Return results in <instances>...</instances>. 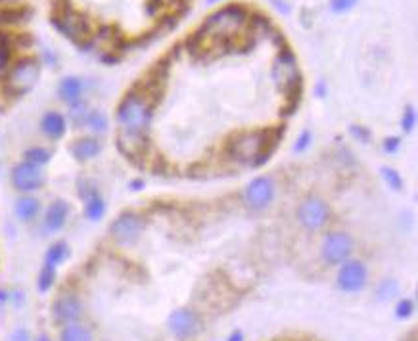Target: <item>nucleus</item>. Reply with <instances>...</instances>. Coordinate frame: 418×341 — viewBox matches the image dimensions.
Masks as SVG:
<instances>
[{
	"instance_id": "36",
	"label": "nucleus",
	"mask_w": 418,
	"mask_h": 341,
	"mask_svg": "<svg viewBox=\"0 0 418 341\" xmlns=\"http://www.w3.org/2000/svg\"><path fill=\"white\" fill-rule=\"evenodd\" d=\"M395 146H397V138H392V142L386 144V150H395Z\"/></svg>"
},
{
	"instance_id": "29",
	"label": "nucleus",
	"mask_w": 418,
	"mask_h": 341,
	"mask_svg": "<svg viewBox=\"0 0 418 341\" xmlns=\"http://www.w3.org/2000/svg\"><path fill=\"white\" fill-rule=\"evenodd\" d=\"M384 179H386L387 182H389V187H394L395 190L401 188V177H399L394 169H384Z\"/></svg>"
},
{
	"instance_id": "27",
	"label": "nucleus",
	"mask_w": 418,
	"mask_h": 341,
	"mask_svg": "<svg viewBox=\"0 0 418 341\" xmlns=\"http://www.w3.org/2000/svg\"><path fill=\"white\" fill-rule=\"evenodd\" d=\"M357 0H330V8H332V12H338V14L348 12V10L353 8Z\"/></svg>"
},
{
	"instance_id": "16",
	"label": "nucleus",
	"mask_w": 418,
	"mask_h": 341,
	"mask_svg": "<svg viewBox=\"0 0 418 341\" xmlns=\"http://www.w3.org/2000/svg\"><path fill=\"white\" fill-rule=\"evenodd\" d=\"M102 152V142L96 136H83V138L75 140L71 144V155L77 161H91L94 157H98Z\"/></svg>"
},
{
	"instance_id": "17",
	"label": "nucleus",
	"mask_w": 418,
	"mask_h": 341,
	"mask_svg": "<svg viewBox=\"0 0 418 341\" xmlns=\"http://www.w3.org/2000/svg\"><path fill=\"white\" fill-rule=\"evenodd\" d=\"M40 131L50 140H60L68 131V121L60 111H47L40 119Z\"/></svg>"
},
{
	"instance_id": "20",
	"label": "nucleus",
	"mask_w": 418,
	"mask_h": 341,
	"mask_svg": "<svg viewBox=\"0 0 418 341\" xmlns=\"http://www.w3.org/2000/svg\"><path fill=\"white\" fill-rule=\"evenodd\" d=\"M60 341H93V335L88 332V328L77 322L63 326L62 333H60Z\"/></svg>"
},
{
	"instance_id": "21",
	"label": "nucleus",
	"mask_w": 418,
	"mask_h": 341,
	"mask_svg": "<svg viewBox=\"0 0 418 341\" xmlns=\"http://www.w3.org/2000/svg\"><path fill=\"white\" fill-rule=\"evenodd\" d=\"M106 213V202L98 192L85 200V215L88 221H100Z\"/></svg>"
},
{
	"instance_id": "7",
	"label": "nucleus",
	"mask_w": 418,
	"mask_h": 341,
	"mask_svg": "<svg viewBox=\"0 0 418 341\" xmlns=\"http://www.w3.org/2000/svg\"><path fill=\"white\" fill-rule=\"evenodd\" d=\"M142 228H144V223L139 215L134 213H123L111 223V238L121 244V246H129V244H134L139 240L140 234H142Z\"/></svg>"
},
{
	"instance_id": "18",
	"label": "nucleus",
	"mask_w": 418,
	"mask_h": 341,
	"mask_svg": "<svg viewBox=\"0 0 418 341\" xmlns=\"http://www.w3.org/2000/svg\"><path fill=\"white\" fill-rule=\"evenodd\" d=\"M83 93H85V83H83V79L79 77H65L62 79V83L58 86V94H60V98H62L65 104H77L83 98Z\"/></svg>"
},
{
	"instance_id": "37",
	"label": "nucleus",
	"mask_w": 418,
	"mask_h": 341,
	"mask_svg": "<svg viewBox=\"0 0 418 341\" xmlns=\"http://www.w3.org/2000/svg\"><path fill=\"white\" fill-rule=\"evenodd\" d=\"M37 341H52V340H50L48 335H39V338H37Z\"/></svg>"
},
{
	"instance_id": "11",
	"label": "nucleus",
	"mask_w": 418,
	"mask_h": 341,
	"mask_svg": "<svg viewBox=\"0 0 418 341\" xmlns=\"http://www.w3.org/2000/svg\"><path fill=\"white\" fill-rule=\"evenodd\" d=\"M272 198H274V184L271 179L259 177L249 182L246 190V202L251 209H263L272 202Z\"/></svg>"
},
{
	"instance_id": "4",
	"label": "nucleus",
	"mask_w": 418,
	"mask_h": 341,
	"mask_svg": "<svg viewBox=\"0 0 418 341\" xmlns=\"http://www.w3.org/2000/svg\"><path fill=\"white\" fill-rule=\"evenodd\" d=\"M52 22L60 29V31L70 37L71 40H75L79 45H85L86 40L91 39V24L83 14H79L73 8H68L62 14L52 16Z\"/></svg>"
},
{
	"instance_id": "38",
	"label": "nucleus",
	"mask_w": 418,
	"mask_h": 341,
	"mask_svg": "<svg viewBox=\"0 0 418 341\" xmlns=\"http://www.w3.org/2000/svg\"><path fill=\"white\" fill-rule=\"evenodd\" d=\"M2 4H14V2H17V0H0Z\"/></svg>"
},
{
	"instance_id": "3",
	"label": "nucleus",
	"mask_w": 418,
	"mask_h": 341,
	"mask_svg": "<svg viewBox=\"0 0 418 341\" xmlns=\"http://www.w3.org/2000/svg\"><path fill=\"white\" fill-rule=\"evenodd\" d=\"M40 77V63L35 58H24L10 70L6 90L14 96H24L35 88Z\"/></svg>"
},
{
	"instance_id": "2",
	"label": "nucleus",
	"mask_w": 418,
	"mask_h": 341,
	"mask_svg": "<svg viewBox=\"0 0 418 341\" xmlns=\"http://www.w3.org/2000/svg\"><path fill=\"white\" fill-rule=\"evenodd\" d=\"M150 117H152L150 104L139 93L127 94L117 109V123L125 134L142 136V132L146 131L150 125Z\"/></svg>"
},
{
	"instance_id": "22",
	"label": "nucleus",
	"mask_w": 418,
	"mask_h": 341,
	"mask_svg": "<svg viewBox=\"0 0 418 341\" xmlns=\"http://www.w3.org/2000/svg\"><path fill=\"white\" fill-rule=\"evenodd\" d=\"M68 244H63V241H58L54 246H50L47 251V255H45V264H50V267H58V264H62L65 259H68Z\"/></svg>"
},
{
	"instance_id": "35",
	"label": "nucleus",
	"mask_w": 418,
	"mask_h": 341,
	"mask_svg": "<svg viewBox=\"0 0 418 341\" xmlns=\"http://www.w3.org/2000/svg\"><path fill=\"white\" fill-rule=\"evenodd\" d=\"M274 6H277L279 10H282L284 14H288V6L286 4H280V0H274Z\"/></svg>"
},
{
	"instance_id": "5",
	"label": "nucleus",
	"mask_w": 418,
	"mask_h": 341,
	"mask_svg": "<svg viewBox=\"0 0 418 341\" xmlns=\"http://www.w3.org/2000/svg\"><path fill=\"white\" fill-rule=\"evenodd\" d=\"M45 182H47V173L35 163L22 161L12 169V184L22 194L37 192L45 187Z\"/></svg>"
},
{
	"instance_id": "26",
	"label": "nucleus",
	"mask_w": 418,
	"mask_h": 341,
	"mask_svg": "<svg viewBox=\"0 0 418 341\" xmlns=\"http://www.w3.org/2000/svg\"><path fill=\"white\" fill-rule=\"evenodd\" d=\"M54 280H56V269L54 267H50V264H45L39 274V280H37V286H39L40 292L45 294V292H48V290L52 287Z\"/></svg>"
},
{
	"instance_id": "19",
	"label": "nucleus",
	"mask_w": 418,
	"mask_h": 341,
	"mask_svg": "<svg viewBox=\"0 0 418 341\" xmlns=\"http://www.w3.org/2000/svg\"><path fill=\"white\" fill-rule=\"evenodd\" d=\"M40 211V203L37 198H33L31 194H25L22 196L20 200L14 205V213H16V217L22 221V223H31L37 219Z\"/></svg>"
},
{
	"instance_id": "12",
	"label": "nucleus",
	"mask_w": 418,
	"mask_h": 341,
	"mask_svg": "<svg viewBox=\"0 0 418 341\" xmlns=\"http://www.w3.org/2000/svg\"><path fill=\"white\" fill-rule=\"evenodd\" d=\"M338 284L346 292H359L366 284V269L361 261H348L338 272Z\"/></svg>"
},
{
	"instance_id": "13",
	"label": "nucleus",
	"mask_w": 418,
	"mask_h": 341,
	"mask_svg": "<svg viewBox=\"0 0 418 341\" xmlns=\"http://www.w3.org/2000/svg\"><path fill=\"white\" fill-rule=\"evenodd\" d=\"M83 317V303L79 301L77 295L62 294L54 303V318L60 324L77 322Z\"/></svg>"
},
{
	"instance_id": "6",
	"label": "nucleus",
	"mask_w": 418,
	"mask_h": 341,
	"mask_svg": "<svg viewBox=\"0 0 418 341\" xmlns=\"http://www.w3.org/2000/svg\"><path fill=\"white\" fill-rule=\"evenodd\" d=\"M272 77L280 86V90L286 94H294L300 86V71L295 65V58L290 50H284L282 54L277 58L274 70H272Z\"/></svg>"
},
{
	"instance_id": "28",
	"label": "nucleus",
	"mask_w": 418,
	"mask_h": 341,
	"mask_svg": "<svg viewBox=\"0 0 418 341\" xmlns=\"http://www.w3.org/2000/svg\"><path fill=\"white\" fill-rule=\"evenodd\" d=\"M395 292H397V284H395V282H389V280H386V282L382 284V287H380L378 297H380V299H389V297H394Z\"/></svg>"
},
{
	"instance_id": "32",
	"label": "nucleus",
	"mask_w": 418,
	"mask_h": 341,
	"mask_svg": "<svg viewBox=\"0 0 418 341\" xmlns=\"http://www.w3.org/2000/svg\"><path fill=\"white\" fill-rule=\"evenodd\" d=\"M10 341H31V335H29V332H27V330L20 328V330H16V332L12 333Z\"/></svg>"
},
{
	"instance_id": "14",
	"label": "nucleus",
	"mask_w": 418,
	"mask_h": 341,
	"mask_svg": "<svg viewBox=\"0 0 418 341\" xmlns=\"http://www.w3.org/2000/svg\"><path fill=\"white\" fill-rule=\"evenodd\" d=\"M265 140L261 132H249L244 134L238 140H234L233 144V154L240 159V161H254L257 155L263 152Z\"/></svg>"
},
{
	"instance_id": "33",
	"label": "nucleus",
	"mask_w": 418,
	"mask_h": 341,
	"mask_svg": "<svg viewBox=\"0 0 418 341\" xmlns=\"http://www.w3.org/2000/svg\"><path fill=\"white\" fill-rule=\"evenodd\" d=\"M307 144H309V132H303V136L300 138V144H295V150H297V152H302L303 148L307 146Z\"/></svg>"
},
{
	"instance_id": "10",
	"label": "nucleus",
	"mask_w": 418,
	"mask_h": 341,
	"mask_svg": "<svg viewBox=\"0 0 418 341\" xmlns=\"http://www.w3.org/2000/svg\"><path fill=\"white\" fill-rule=\"evenodd\" d=\"M169 330L180 340L192 338L200 330V318L190 309H178L169 317Z\"/></svg>"
},
{
	"instance_id": "15",
	"label": "nucleus",
	"mask_w": 418,
	"mask_h": 341,
	"mask_svg": "<svg viewBox=\"0 0 418 341\" xmlns=\"http://www.w3.org/2000/svg\"><path fill=\"white\" fill-rule=\"evenodd\" d=\"M70 217V205L63 200H56L48 205L47 213H45V230L48 234H54L62 230Z\"/></svg>"
},
{
	"instance_id": "30",
	"label": "nucleus",
	"mask_w": 418,
	"mask_h": 341,
	"mask_svg": "<svg viewBox=\"0 0 418 341\" xmlns=\"http://www.w3.org/2000/svg\"><path fill=\"white\" fill-rule=\"evenodd\" d=\"M412 125H415V109L407 108L405 109V116H403V129H405V131H410Z\"/></svg>"
},
{
	"instance_id": "23",
	"label": "nucleus",
	"mask_w": 418,
	"mask_h": 341,
	"mask_svg": "<svg viewBox=\"0 0 418 341\" xmlns=\"http://www.w3.org/2000/svg\"><path fill=\"white\" fill-rule=\"evenodd\" d=\"M86 127L94 132V134H104L108 131V117L100 109H91V113L86 117Z\"/></svg>"
},
{
	"instance_id": "40",
	"label": "nucleus",
	"mask_w": 418,
	"mask_h": 341,
	"mask_svg": "<svg viewBox=\"0 0 418 341\" xmlns=\"http://www.w3.org/2000/svg\"><path fill=\"white\" fill-rule=\"evenodd\" d=\"M209 2H217V0H209Z\"/></svg>"
},
{
	"instance_id": "25",
	"label": "nucleus",
	"mask_w": 418,
	"mask_h": 341,
	"mask_svg": "<svg viewBox=\"0 0 418 341\" xmlns=\"http://www.w3.org/2000/svg\"><path fill=\"white\" fill-rule=\"evenodd\" d=\"M88 113H91V109L86 108V104H83V102L73 104L70 109V119L71 123H73V127H85Z\"/></svg>"
},
{
	"instance_id": "39",
	"label": "nucleus",
	"mask_w": 418,
	"mask_h": 341,
	"mask_svg": "<svg viewBox=\"0 0 418 341\" xmlns=\"http://www.w3.org/2000/svg\"><path fill=\"white\" fill-rule=\"evenodd\" d=\"M242 340V333H236V335H233V341H240Z\"/></svg>"
},
{
	"instance_id": "34",
	"label": "nucleus",
	"mask_w": 418,
	"mask_h": 341,
	"mask_svg": "<svg viewBox=\"0 0 418 341\" xmlns=\"http://www.w3.org/2000/svg\"><path fill=\"white\" fill-rule=\"evenodd\" d=\"M6 60H8V52L0 48V73H2V70H4V65H6Z\"/></svg>"
},
{
	"instance_id": "8",
	"label": "nucleus",
	"mask_w": 418,
	"mask_h": 341,
	"mask_svg": "<svg viewBox=\"0 0 418 341\" xmlns=\"http://www.w3.org/2000/svg\"><path fill=\"white\" fill-rule=\"evenodd\" d=\"M297 217L307 230H318L328 221V207L320 198H307L297 211Z\"/></svg>"
},
{
	"instance_id": "1",
	"label": "nucleus",
	"mask_w": 418,
	"mask_h": 341,
	"mask_svg": "<svg viewBox=\"0 0 418 341\" xmlns=\"http://www.w3.org/2000/svg\"><path fill=\"white\" fill-rule=\"evenodd\" d=\"M246 17L248 16H246V12L240 6H229V8L221 10V12L209 17L196 37L209 39L213 40L215 45L225 47L238 35L242 25L246 24Z\"/></svg>"
},
{
	"instance_id": "31",
	"label": "nucleus",
	"mask_w": 418,
	"mask_h": 341,
	"mask_svg": "<svg viewBox=\"0 0 418 341\" xmlns=\"http://www.w3.org/2000/svg\"><path fill=\"white\" fill-rule=\"evenodd\" d=\"M412 312V303L410 301H401L399 307H397V317L399 318H407Z\"/></svg>"
},
{
	"instance_id": "24",
	"label": "nucleus",
	"mask_w": 418,
	"mask_h": 341,
	"mask_svg": "<svg viewBox=\"0 0 418 341\" xmlns=\"http://www.w3.org/2000/svg\"><path fill=\"white\" fill-rule=\"evenodd\" d=\"M50 157H52L50 150H47V148L42 146H33L25 152V161L35 163V165H39V167L47 165V163L50 161Z\"/></svg>"
},
{
	"instance_id": "9",
	"label": "nucleus",
	"mask_w": 418,
	"mask_h": 341,
	"mask_svg": "<svg viewBox=\"0 0 418 341\" xmlns=\"http://www.w3.org/2000/svg\"><path fill=\"white\" fill-rule=\"evenodd\" d=\"M353 251V241L346 232L328 234L323 244V255L328 263H343Z\"/></svg>"
}]
</instances>
